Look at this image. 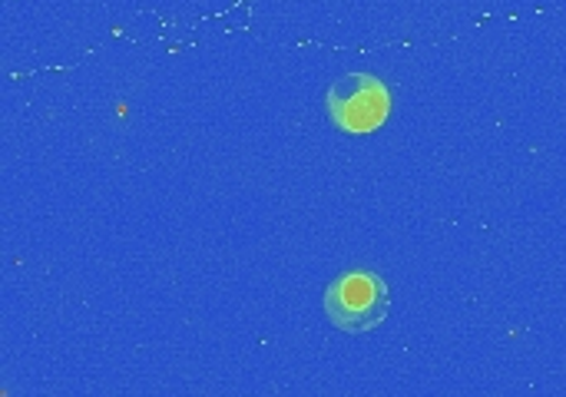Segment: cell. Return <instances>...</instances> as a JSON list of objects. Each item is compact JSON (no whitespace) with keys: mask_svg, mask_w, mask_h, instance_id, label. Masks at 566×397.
Segmentation results:
<instances>
[{"mask_svg":"<svg viewBox=\"0 0 566 397\" xmlns=\"http://www.w3.org/2000/svg\"><path fill=\"white\" fill-rule=\"evenodd\" d=\"M388 305H391V295H388L385 279L378 272H368V269L342 272L325 292L328 322L348 335H361V332L378 328L388 318Z\"/></svg>","mask_w":566,"mask_h":397,"instance_id":"1","label":"cell"},{"mask_svg":"<svg viewBox=\"0 0 566 397\" xmlns=\"http://www.w3.org/2000/svg\"><path fill=\"white\" fill-rule=\"evenodd\" d=\"M328 116L345 133H375L391 116V93L371 73H345L328 86Z\"/></svg>","mask_w":566,"mask_h":397,"instance_id":"2","label":"cell"}]
</instances>
